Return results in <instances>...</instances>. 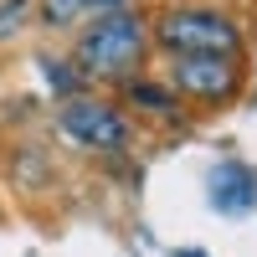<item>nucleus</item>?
<instances>
[{
    "label": "nucleus",
    "instance_id": "1",
    "mask_svg": "<svg viewBox=\"0 0 257 257\" xmlns=\"http://www.w3.org/2000/svg\"><path fill=\"white\" fill-rule=\"evenodd\" d=\"M149 16L139 6H123V11H108V16H93L82 21L77 36H72V62L82 67L88 82H123L144 72L149 62Z\"/></svg>",
    "mask_w": 257,
    "mask_h": 257
},
{
    "label": "nucleus",
    "instance_id": "2",
    "mask_svg": "<svg viewBox=\"0 0 257 257\" xmlns=\"http://www.w3.org/2000/svg\"><path fill=\"white\" fill-rule=\"evenodd\" d=\"M242 26L216 6H196V0H175L149 21V47L165 62L170 57H242Z\"/></svg>",
    "mask_w": 257,
    "mask_h": 257
},
{
    "label": "nucleus",
    "instance_id": "3",
    "mask_svg": "<svg viewBox=\"0 0 257 257\" xmlns=\"http://www.w3.org/2000/svg\"><path fill=\"white\" fill-rule=\"evenodd\" d=\"M57 128H62V139H72L82 149H98V155H113V149H123L128 139H134V118H128L118 103L93 98V93L62 98Z\"/></svg>",
    "mask_w": 257,
    "mask_h": 257
},
{
    "label": "nucleus",
    "instance_id": "4",
    "mask_svg": "<svg viewBox=\"0 0 257 257\" xmlns=\"http://www.w3.org/2000/svg\"><path fill=\"white\" fill-rule=\"evenodd\" d=\"M170 88L185 103L226 108L242 93V57H170Z\"/></svg>",
    "mask_w": 257,
    "mask_h": 257
},
{
    "label": "nucleus",
    "instance_id": "5",
    "mask_svg": "<svg viewBox=\"0 0 257 257\" xmlns=\"http://www.w3.org/2000/svg\"><path fill=\"white\" fill-rule=\"evenodd\" d=\"M206 196L221 216H242V211L257 206V170L237 165V160H221L216 170L206 175Z\"/></svg>",
    "mask_w": 257,
    "mask_h": 257
},
{
    "label": "nucleus",
    "instance_id": "6",
    "mask_svg": "<svg viewBox=\"0 0 257 257\" xmlns=\"http://www.w3.org/2000/svg\"><path fill=\"white\" fill-rule=\"evenodd\" d=\"M118 93H123L128 108H139V113H155V118H175V113H180L175 88H170V82H160V77L134 72V77H123V82H118Z\"/></svg>",
    "mask_w": 257,
    "mask_h": 257
},
{
    "label": "nucleus",
    "instance_id": "7",
    "mask_svg": "<svg viewBox=\"0 0 257 257\" xmlns=\"http://www.w3.org/2000/svg\"><path fill=\"white\" fill-rule=\"evenodd\" d=\"M123 6H134V0H41L36 16H41V26H52V31H77L82 21L123 11Z\"/></svg>",
    "mask_w": 257,
    "mask_h": 257
},
{
    "label": "nucleus",
    "instance_id": "8",
    "mask_svg": "<svg viewBox=\"0 0 257 257\" xmlns=\"http://www.w3.org/2000/svg\"><path fill=\"white\" fill-rule=\"evenodd\" d=\"M36 67L47 72V82H52V93H57V98H77L82 88H88V77H82V67H77L72 57H41Z\"/></svg>",
    "mask_w": 257,
    "mask_h": 257
},
{
    "label": "nucleus",
    "instance_id": "9",
    "mask_svg": "<svg viewBox=\"0 0 257 257\" xmlns=\"http://www.w3.org/2000/svg\"><path fill=\"white\" fill-rule=\"evenodd\" d=\"M31 21V0H0V36H16Z\"/></svg>",
    "mask_w": 257,
    "mask_h": 257
}]
</instances>
